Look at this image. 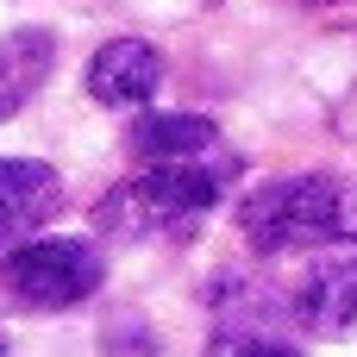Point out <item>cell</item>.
<instances>
[{
	"instance_id": "obj_1",
	"label": "cell",
	"mask_w": 357,
	"mask_h": 357,
	"mask_svg": "<svg viewBox=\"0 0 357 357\" xmlns=\"http://www.w3.org/2000/svg\"><path fill=\"white\" fill-rule=\"evenodd\" d=\"M232 157L213 151V157H182V163H144L132 182H119L100 207H94V226L107 238H169V232H188L195 220H207L232 182Z\"/></svg>"
},
{
	"instance_id": "obj_2",
	"label": "cell",
	"mask_w": 357,
	"mask_h": 357,
	"mask_svg": "<svg viewBox=\"0 0 357 357\" xmlns=\"http://www.w3.org/2000/svg\"><path fill=\"white\" fill-rule=\"evenodd\" d=\"M238 226L257 251H314L339 245L357 226V195L339 176H282L245 195Z\"/></svg>"
},
{
	"instance_id": "obj_3",
	"label": "cell",
	"mask_w": 357,
	"mask_h": 357,
	"mask_svg": "<svg viewBox=\"0 0 357 357\" xmlns=\"http://www.w3.org/2000/svg\"><path fill=\"white\" fill-rule=\"evenodd\" d=\"M100 276H107V264L88 238H25V245H6V257H0V289L25 314L82 307L100 289Z\"/></svg>"
},
{
	"instance_id": "obj_4",
	"label": "cell",
	"mask_w": 357,
	"mask_h": 357,
	"mask_svg": "<svg viewBox=\"0 0 357 357\" xmlns=\"http://www.w3.org/2000/svg\"><path fill=\"white\" fill-rule=\"evenodd\" d=\"M63 207V176L38 157H0V251L25 245Z\"/></svg>"
},
{
	"instance_id": "obj_5",
	"label": "cell",
	"mask_w": 357,
	"mask_h": 357,
	"mask_svg": "<svg viewBox=\"0 0 357 357\" xmlns=\"http://www.w3.org/2000/svg\"><path fill=\"white\" fill-rule=\"evenodd\" d=\"M157 82H163V56L144 38H113L88 63V94L100 107H144L157 94Z\"/></svg>"
},
{
	"instance_id": "obj_6",
	"label": "cell",
	"mask_w": 357,
	"mask_h": 357,
	"mask_svg": "<svg viewBox=\"0 0 357 357\" xmlns=\"http://www.w3.org/2000/svg\"><path fill=\"white\" fill-rule=\"evenodd\" d=\"M295 314H301V326L320 333V339L357 333V245H345L339 257H326V264L301 282Z\"/></svg>"
},
{
	"instance_id": "obj_7",
	"label": "cell",
	"mask_w": 357,
	"mask_h": 357,
	"mask_svg": "<svg viewBox=\"0 0 357 357\" xmlns=\"http://www.w3.org/2000/svg\"><path fill=\"white\" fill-rule=\"evenodd\" d=\"M138 163H182V157H213L220 151V126L201 113H144L126 132Z\"/></svg>"
},
{
	"instance_id": "obj_8",
	"label": "cell",
	"mask_w": 357,
	"mask_h": 357,
	"mask_svg": "<svg viewBox=\"0 0 357 357\" xmlns=\"http://www.w3.org/2000/svg\"><path fill=\"white\" fill-rule=\"evenodd\" d=\"M50 69H56V38H50V31L25 25V31L0 38V119H13V113L44 88Z\"/></svg>"
},
{
	"instance_id": "obj_9",
	"label": "cell",
	"mask_w": 357,
	"mask_h": 357,
	"mask_svg": "<svg viewBox=\"0 0 357 357\" xmlns=\"http://www.w3.org/2000/svg\"><path fill=\"white\" fill-rule=\"evenodd\" d=\"M232 357H301V351H289V345H238Z\"/></svg>"
},
{
	"instance_id": "obj_10",
	"label": "cell",
	"mask_w": 357,
	"mask_h": 357,
	"mask_svg": "<svg viewBox=\"0 0 357 357\" xmlns=\"http://www.w3.org/2000/svg\"><path fill=\"white\" fill-rule=\"evenodd\" d=\"M0 357H6V339H0Z\"/></svg>"
},
{
	"instance_id": "obj_11",
	"label": "cell",
	"mask_w": 357,
	"mask_h": 357,
	"mask_svg": "<svg viewBox=\"0 0 357 357\" xmlns=\"http://www.w3.org/2000/svg\"><path fill=\"white\" fill-rule=\"evenodd\" d=\"M314 6H326V0H314Z\"/></svg>"
}]
</instances>
